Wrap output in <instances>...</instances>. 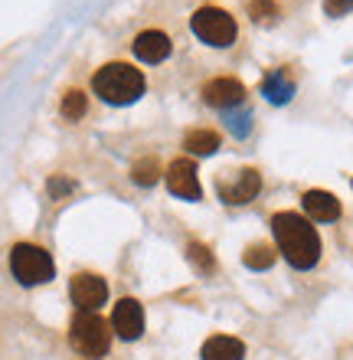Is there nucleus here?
<instances>
[{"label":"nucleus","instance_id":"12","mask_svg":"<svg viewBox=\"0 0 353 360\" xmlns=\"http://www.w3.org/2000/svg\"><path fill=\"white\" fill-rule=\"evenodd\" d=\"M134 53L144 63H164L171 56V39L164 37L161 30H144L141 37L134 39Z\"/></svg>","mask_w":353,"mask_h":360},{"label":"nucleus","instance_id":"10","mask_svg":"<svg viewBox=\"0 0 353 360\" xmlns=\"http://www.w3.org/2000/svg\"><path fill=\"white\" fill-rule=\"evenodd\" d=\"M242 98H246V89L239 79H213L203 86V102L213 108H232V105H242Z\"/></svg>","mask_w":353,"mask_h":360},{"label":"nucleus","instance_id":"1","mask_svg":"<svg viewBox=\"0 0 353 360\" xmlns=\"http://www.w3.org/2000/svg\"><path fill=\"white\" fill-rule=\"evenodd\" d=\"M272 233H275L278 252L291 262L295 269H314L321 259V239H317L314 226L298 213H275L272 217Z\"/></svg>","mask_w":353,"mask_h":360},{"label":"nucleus","instance_id":"17","mask_svg":"<svg viewBox=\"0 0 353 360\" xmlns=\"http://www.w3.org/2000/svg\"><path fill=\"white\" fill-rule=\"evenodd\" d=\"M131 177H134V184H138V187H154V184H157V177H161V167H157V161H154V158H144V161L134 164Z\"/></svg>","mask_w":353,"mask_h":360},{"label":"nucleus","instance_id":"2","mask_svg":"<svg viewBox=\"0 0 353 360\" xmlns=\"http://www.w3.org/2000/svg\"><path fill=\"white\" fill-rule=\"evenodd\" d=\"M92 89L108 105H131L144 95V76L128 63H108V66H102L95 72Z\"/></svg>","mask_w":353,"mask_h":360},{"label":"nucleus","instance_id":"21","mask_svg":"<svg viewBox=\"0 0 353 360\" xmlns=\"http://www.w3.org/2000/svg\"><path fill=\"white\" fill-rule=\"evenodd\" d=\"M353 10V0H324V13L327 17H344Z\"/></svg>","mask_w":353,"mask_h":360},{"label":"nucleus","instance_id":"13","mask_svg":"<svg viewBox=\"0 0 353 360\" xmlns=\"http://www.w3.org/2000/svg\"><path fill=\"white\" fill-rule=\"evenodd\" d=\"M246 357V344L229 334H213L203 344V360H242Z\"/></svg>","mask_w":353,"mask_h":360},{"label":"nucleus","instance_id":"4","mask_svg":"<svg viewBox=\"0 0 353 360\" xmlns=\"http://www.w3.org/2000/svg\"><path fill=\"white\" fill-rule=\"evenodd\" d=\"M10 272L17 275L20 285H43L53 278V259L39 246L17 243L10 249Z\"/></svg>","mask_w":353,"mask_h":360},{"label":"nucleus","instance_id":"8","mask_svg":"<svg viewBox=\"0 0 353 360\" xmlns=\"http://www.w3.org/2000/svg\"><path fill=\"white\" fill-rule=\"evenodd\" d=\"M258 190H262V177H258V171H252V167L239 171L232 184H226V180L220 184L222 200L232 203V207H242V203H248V200H255Z\"/></svg>","mask_w":353,"mask_h":360},{"label":"nucleus","instance_id":"14","mask_svg":"<svg viewBox=\"0 0 353 360\" xmlns=\"http://www.w3.org/2000/svg\"><path fill=\"white\" fill-rule=\"evenodd\" d=\"M262 92L268 95V102L281 105V102H288V98L295 95V82H291L281 69H275V72H268V76L262 79Z\"/></svg>","mask_w":353,"mask_h":360},{"label":"nucleus","instance_id":"18","mask_svg":"<svg viewBox=\"0 0 353 360\" xmlns=\"http://www.w3.org/2000/svg\"><path fill=\"white\" fill-rule=\"evenodd\" d=\"M248 13H252V20H255V23H275L278 4H275V0H252V4H248Z\"/></svg>","mask_w":353,"mask_h":360},{"label":"nucleus","instance_id":"16","mask_svg":"<svg viewBox=\"0 0 353 360\" xmlns=\"http://www.w3.org/2000/svg\"><path fill=\"white\" fill-rule=\"evenodd\" d=\"M242 262H246L248 269H272V262H275V249L265 246V243H255V246L246 249V256H242Z\"/></svg>","mask_w":353,"mask_h":360},{"label":"nucleus","instance_id":"15","mask_svg":"<svg viewBox=\"0 0 353 360\" xmlns=\"http://www.w3.org/2000/svg\"><path fill=\"white\" fill-rule=\"evenodd\" d=\"M183 148L190 154H213L216 148H220V134L216 131H203V128H197V131H190L187 138H183Z\"/></svg>","mask_w":353,"mask_h":360},{"label":"nucleus","instance_id":"6","mask_svg":"<svg viewBox=\"0 0 353 360\" xmlns=\"http://www.w3.org/2000/svg\"><path fill=\"white\" fill-rule=\"evenodd\" d=\"M69 295H72V302H76L79 311H98L108 298V285L102 275H92V272H82L72 278L69 285Z\"/></svg>","mask_w":353,"mask_h":360},{"label":"nucleus","instance_id":"9","mask_svg":"<svg viewBox=\"0 0 353 360\" xmlns=\"http://www.w3.org/2000/svg\"><path fill=\"white\" fill-rule=\"evenodd\" d=\"M167 187L183 200H200V177H197L193 161H173L167 167Z\"/></svg>","mask_w":353,"mask_h":360},{"label":"nucleus","instance_id":"11","mask_svg":"<svg viewBox=\"0 0 353 360\" xmlns=\"http://www.w3.org/2000/svg\"><path fill=\"white\" fill-rule=\"evenodd\" d=\"M301 203H305L307 217L317 219V223H334L340 217V200L334 193H327V190H307Z\"/></svg>","mask_w":353,"mask_h":360},{"label":"nucleus","instance_id":"7","mask_svg":"<svg viewBox=\"0 0 353 360\" xmlns=\"http://www.w3.org/2000/svg\"><path fill=\"white\" fill-rule=\"evenodd\" d=\"M112 328H115V334L124 338V341H138L144 331L141 304L134 302V298H121V302L115 304V311H112Z\"/></svg>","mask_w":353,"mask_h":360},{"label":"nucleus","instance_id":"5","mask_svg":"<svg viewBox=\"0 0 353 360\" xmlns=\"http://www.w3.org/2000/svg\"><path fill=\"white\" fill-rule=\"evenodd\" d=\"M193 33L203 39V43H210V46H232V39H236V20L220 7H203L193 13L190 20Z\"/></svg>","mask_w":353,"mask_h":360},{"label":"nucleus","instance_id":"19","mask_svg":"<svg viewBox=\"0 0 353 360\" xmlns=\"http://www.w3.org/2000/svg\"><path fill=\"white\" fill-rule=\"evenodd\" d=\"M187 256H190V262L200 269V272H213V269H216V262H213V256H210V249L200 246V243H190V246H187Z\"/></svg>","mask_w":353,"mask_h":360},{"label":"nucleus","instance_id":"20","mask_svg":"<svg viewBox=\"0 0 353 360\" xmlns=\"http://www.w3.org/2000/svg\"><path fill=\"white\" fill-rule=\"evenodd\" d=\"M62 115H66L69 122L82 118V115H86V95L82 92H66V98H62Z\"/></svg>","mask_w":353,"mask_h":360},{"label":"nucleus","instance_id":"3","mask_svg":"<svg viewBox=\"0 0 353 360\" xmlns=\"http://www.w3.org/2000/svg\"><path fill=\"white\" fill-rule=\"evenodd\" d=\"M69 341L79 354L86 357H105L108 344H112V331L108 324L98 318L95 311H79L72 318V331H69Z\"/></svg>","mask_w":353,"mask_h":360},{"label":"nucleus","instance_id":"22","mask_svg":"<svg viewBox=\"0 0 353 360\" xmlns=\"http://www.w3.org/2000/svg\"><path fill=\"white\" fill-rule=\"evenodd\" d=\"M72 190V184H66V180H53V193L56 197H62V193H69Z\"/></svg>","mask_w":353,"mask_h":360}]
</instances>
